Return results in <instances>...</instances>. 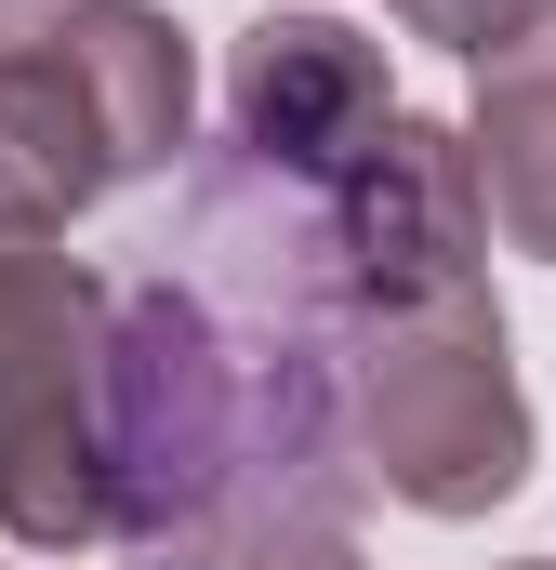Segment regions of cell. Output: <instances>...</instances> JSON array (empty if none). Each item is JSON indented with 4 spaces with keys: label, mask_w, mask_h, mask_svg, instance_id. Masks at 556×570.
<instances>
[{
    "label": "cell",
    "mask_w": 556,
    "mask_h": 570,
    "mask_svg": "<svg viewBox=\"0 0 556 570\" xmlns=\"http://www.w3.org/2000/svg\"><path fill=\"white\" fill-rule=\"evenodd\" d=\"M385 13H398L411 40H437V53H464V67H490V53H504V40H517V27H530L544 0H385Z\"/></svg>",
    "instance_id": "obj_7"
},
{
    "label": "cell",
    "mask_w": 556,
    "mask_h": 570,
    "mask_svg": "<svg viewBox=\"0 0 556 570\" xmlns=\"http://www.w3.org/2000/svg\"><path fill=\"white\" fill-rule=\"evenodd\" d=\"M199 67L159 0H0V226L67 239L107 186L172 173Z\"/></svg>",
    "instance_id": "obj_1"
},
{
    "label": "cell",
    "mask_w": 556,
    "mask_h": 570,
    "mask_svg": "<svg viewBox=\"0 0 556 570\" xmlns=\"http://www.w3.org/2000/svg\"><path fill=\"white\" fill-rule=\"evenodd\" d=\"M517 570H556V558H517Z\"/></svg>",
    "instance_id": "obj_9"
},
{
    "label": "cell",
    "mask_w": 556,
    "mask_h": 570,
    "mask_svg": "<svg viewBox=\"0 0 556 570\" xmlns=\"http://www.w3.org/2000/svg\"><path fill=\"white\" fill-rule=\"evenodd\" d=\"M490 253V199H477V146L450 120H411L371 146L345 186H331V266H345V318L371 305H437V292H477Z\"/></svg>",
    "instance_id": "obj_4"
},
{
    "label": "cell",
    "mask_w": 556,
    "mask_h": 570,
    "mask_svg": "<svg viewBox=\"0 0 556 570\" xmlns=\"http://www.w3.org/2000/svg\"><path fill=\"white\" fill-rule=\"evenodd\" d=\"M212 570H371V558L345 544V518H252V531H226Z\"/></svg>",
    "instance_id": "obj_8"
},
{
    "label": "cell",
    "mask_w": 556,
    "mask_h": 570,
    "mask_svg": "<svg viewBox=\"0 0 556 570\" xmlns=\"http://www.w3.org/2000/svg\"><path fill=\"white\" fill-rule=\"evenodd\" d=\"M107 318L93 266L0 253V531L40 558L107 544Z\"/></svg>",
    "instance_id": "obj_3"
},
{
    "label": "cell",
    "mask_w": 556,
    "mask_h": 570,
    "mask_svg": "<svg viewBox=\"0 0 556 570\" xmlns=\"http://www.w3.org/2000/svg\"><path fill=\"white\" fill-rule=\"evenodd\" d=\"M464 146H477V199H490V226H504L530 266H556V0L477 67Z\"/></svg>",
    "instance_id": "obj_6"
},
{
    "label": "cell",
    "mask_w": 556,
    "mask_h": 570,
    "mask_svg": "<svg viewBox=\"0 0 556 570\" xmlns=\"http://www.w3.org/2000/svg\"><path fill=\"white\" fill-rule=\"evenodd\" d=\"M345 425H358V478L398 491L411 518L517 504L530 491V399L504 358V305L437 292V305L345 318Z\"/></svg>",
    "instance_id": "obj_2"
},
{
    "label": "cell",
    "mask_w": 556,
    "mask_h": 570,
    "mask_svg": "<svg viewBox=\"0 0 556 570\" xmlns=\"http://www.w3.org/2000/svg\"><path fill=\"white\" fill-rule=\"evenodd\" d=\"M226 120H239V159L252 173H278V186H345L371 146L398 134V94H385V53L345 13H266L226 53Z\"/></svg>",
    "instance_id": "obj_5"
}]
</instances>
